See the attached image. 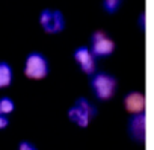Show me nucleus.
Listing matches in <instances>:
<instances>
[{"label":"nucleus","instance_id":"nucleus-1","mask_svg":"<svg viewBox=\"0 0 154 150\" xmlns=\"http://www.w3.org/2000/svg\"><path fill=\"white\" fill-rule=\"evenodd\" d=\"M89 85H91V91L97 100L107 102L116 94L118 79L112 73H107V71H94L91 74Z\"/></svg>","mask_w":154,"mask_h":150},{"label":"nucleus","instance_id":"nucleus-2","mask_svg":"<svg viewBox=\"0 0 154 150\" xmlns=\"http://www.w3.org/2000/svg\"><path fill=\"white\" fill-rule=\"evenodd\" d=\"M69 121H72L79 127H88L89 123L97 117V108L92 102H89L86 97L75 99L72 106L66 112Z\"/></svg>","mask_w":154,"mask_h":150},{"label":"nucleus","instance_id":"nucleus-3","mask_svg":"<svg viewBox=\"0 0 154 150\" xmlns=\"http://www.w3.org/2000/svg\"><path fill=\"white\" fill-rule=\"evenodd\" d=\"M50 65L48 59L41 52H30L24 59L23 73L30 81H42L48 76Z\"/></svg>","mask_w":154,"mask_h":150},{"label":"nucleus","instance_id":"nucleus-4","mask_svg":"<svg viewBox=\"0 0 154 150\" xmlns=\"http://www.w3.org/2000/svg\"><path fill=\"white\" fill-rule=\"evenodd\" d=\"M88 47L95 58H107L115 52L116 46L109 34H106L104 30H95L91 34V41Z\"/></svg>","mask_w":154,"mask_h":150},{"label":"nucleus","instance_id":"nucleus-5","mask_svg":"<svg viewBox=\"0 0 154 150\" xmlns=\"http://www.w3.org/2000/svg\"><path fill=\"white\" fill-rule=\"evenodd\" d=\"M39 26L45 34H60L65 29V17L59 9H42L39 12Z\"/></svg>","mask_w":154,"mask_h":150},{"label":"nucleus","instance_id":"nucleus-6","mask_svg":"<svg viewBox=\"0 0 154 150\" xmlns=\"http://www.w3.org/2000/svg\"><path fill=\"white\" fill-rule=\"evenodd\" d=\"M127 132L130 138L139 144L145 142V135H146V115L143 112L131 114L128 121H127Z\"/></svg>","mask_w":154,"mask_h":150},{"label":"nucleus","instance_id":"nucleus-7","mask_svg":"<svg viewBox=\"0 0 154 150\" xmlns=\"http://www.w3.org/2000/svg\"><path fill=\"white\" fill-rule=\"evenodd\" d=\"M72 58L85 74H89L91 76V74L97 70V58L92 55V52L89 50L88 46L75 47L74 52H72Z\"/></svg>","mask_w":154,"mask_h":150},{"label":"nucleus","instance_id":"nucleus-8","mask_svg":"<svg viewBox=\"0 0 154 150\" xmlns=\"http://www.w3.org/2000/svg\"><path fill=\"white\" fill-rule=\"evenodd\" d=\"M124 108L128 114H137V112H143L145 111V96L140 91H130L124 96L122 99Z\"/></svg>","mask_w":154,"mask_h":150},{"label":"nucleus","instance_id":"nucleus-9","mask_svg":"<svg viewBox=\"0 0 154 150\" xmlns=\"http://www.w3.org/2000/svg\"><path fill=\"white\" fill-rule=\"evenodd\" d=\"M14 81V70L9 62L0 61V90L11 87Z\"/></svg>","mask_w":154,"mask_h":150},{"label":"nucleus","instance_id":"nucleus-10","mask_svg":"<svg viewBox=\"0 0 154 150\" xmlns=\"http://www.w3.org/2000/svg\"><path fill=\"white\" fill-rule=\"evenodd\" d=\"M15 109V103L9 96H3L0 97V111H2L5 115H11Z\"/></svg>","mask_w":154,"mask_h":150},{"label":"nucleus","instance_id":"nucleus-11","mask_svg":"<svg viewBox=\"0 0 154 150\" xmlns=\"http://www.w3.org/2000/svg\"><path fill=\"white\" fill-rule=\"evenodd\" d=\"M122 2L124 0H103V9H104V12H107V14H115V12H118L119 11V8H121V5H122Z\"/></svg>","mask_w":154,"mask_h":150},{"label":"nucleus","instance_id":"nucleus-12","mask_svg":"<svg viewBox=\"0 0 154 150\" xmlns=\"http://www.w3.org/2000/svg\"><path fill=\"white\" fill-rule=\"evenodd\" d=\"M18 150H38V147L30 141H20L18 142Z\"/></svg>","mask_w":154,"mask_h":150},{"label":"nucleus","instance_id":"nucleus-13","mask_svg":"<svg viewBox=\"0 0 154 150\" xmlns=\"http://www.w3.org/2000/svg\"><path fill=\"white\" fill-rule=\"evenodd\" d=\"M9 126V115H5L0 111V129H6Z\"/></svg>","mask_w":154,"mask_h":150},{"label":"nucleus","instance_id":"nucleus-14","mask_svg":"<svg viewBox=\"0 0 154 150\" xmlns=\"http://www.w3.org/2000/svg\"><path fill=\"white\" fill-rule=\"evenodd\" d=\"M137 24H139V29H140V30H145V12H142V14L139 15Z\"/></svg>","mask_w":154,"mask_h":150}]
</instances>
